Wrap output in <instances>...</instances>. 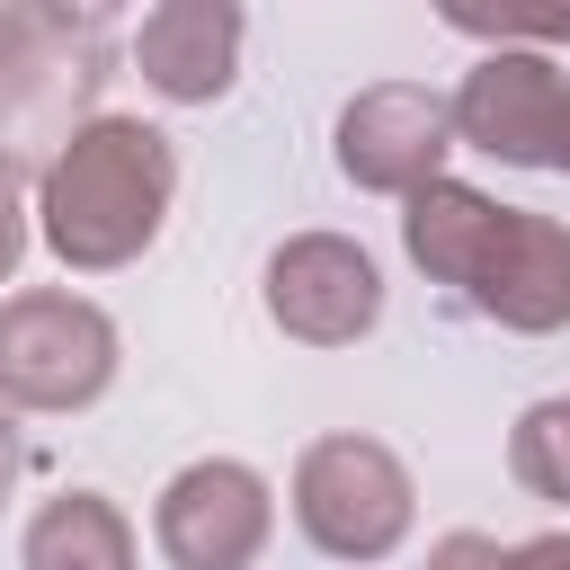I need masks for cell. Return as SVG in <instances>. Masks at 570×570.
I'll return each mask as SVG.
<instances>
[{
    "mask_svg": "<svg viewBox=\"0 0 570 570\" xmlns=\"http://www.w3.org/2000/svg\"><path fill=\"white\" fill-rule=\"evenodd\" d=\"M428 570H508V552L463 525V534H436V543H428Z\"/></svg>",
    "mask_w": 570,
    "mask_h": 570,
    "instance_id": "14",
    "label": "cell"
},
{
    "mask_svg": "<svg viewBox=\"0 0 570 570\" xmlns=\"http://www.w3.org/2000/svg\"><path fill=\"white\" fill-rule=\"evenodd\" d=\"M18 258H27V205H18V187L0 178V285L18 276Z\"/></svg>",
    "mask_w": 570,
    "mask_h": 570,
    "instance_id": "15",
    "label": "cell"
},
{
    "mask_svg": "<svg viewBox=\"0 0 570 570\" xmlns=\"http://www.w3.org/2000/svg\"><path fill=\"white\" fill-rule=\"evenodd\" d=\"M508 570H570V534H525L508 552Z\"/></svg>",
    "mask_w": 570,
    "mask_h": 570,
    "instance_id": "16",
    "label": "cell"
},
{
    "mask_svg": "<svg viewBox=\"0 0 570 570\" xmlns=\"http://www.w3.org/2000/svg\"><path fill=\"white\" fill-rule=\"evenodd\" d=\"M508 472L534 490V499H561L570 508V401H534L508 436Z\"/></svg>",
    "mask_w": 570,
    "mask_h": 570,
    "instance_id": "13",
    "label": "cell"
},
{
    "mask_svg": "<svg viewBox=\"0 0 570 570\" xmlns=\"http://www.w3.org/2000/svg\"><path fill=\"white\" fill-rule=\"evenodd\" d=\"M9 481H18V410L0 401V499H9Z\"/></svg>",
    "mask_w": 570,
    "mask_h": 570,
    "instance_id": "17",
    "label": "cell"
},
{
    "mask_svg": "<svg viewBox=\"0 0 570 570\" xmlns=\"http://www.w3.org/2000/svg\"><path fill=\"white\" fill-rule=\"evenodd\" d=\"M240 36H249V18L232 0H160L134 27V62L169 107H214L240 71Z\"/></svg>",
    "mask_w": 570,
    "mask_h": 570,
    "instance_id": "10",
    "label": "cell"
},
{
    "mask_svg": "<svg viewBox=\"0 0 570 570\" xmlns=\"http://www.w3.org/2000/svg\"><path fill=\"white\" fill-rule=\"evenodd\" d=\"M18 570H134V525L98 490H62L27 517Z\"/></svg>",
    "mask_w": 570,
    "mask_h": 570,
    "instance_id": "11",
    "label": "cell"
},
{
    "mask_svg": "<svg viewBox=\"0 0 570 570\" xmlns=\"http://www.w3.org/2000/svg\"><path fill=\"white\" fill-rule=\"evenodd\" d=\"M267 534H276V499L232 454L187 463L151 508V543L169 552V570H249L267 552Z\"/></svg>",
    "mask_w": 570,
    "mask_h": 570,
    "instance_id": "7",
    "label": "cell"
},
{
    "mask_svg": "<svg viewBox=\"0 0 570 570\" xmlns=\"http://www.w3.org/2000/svg\"><path fill=\"white\" fill-rule=\"evenodd\" d=\"M169 196H178L169 134L142 125V116H89V125H71L62 151H45L36 232H45V249L62 267L107 276V267H134L160 240Z\"/></svg>",
    "mask_w": 570,
    "mask_h": 570,
    "instance_id": "1",
    "label": "cell"
},
{
    "mask_svg": "<svg viewBox=\"0 0 570 570\" xmlns=\"http://www.w3.org/2000/svg\"><path fill=\"white\" fill-rule=\"evenodd\" d=\"M490 223H499V205H490L481 187H463V178H436V187H419V196H410V214H401V240H410V258H419L436 285H472Z\"/></svg>",
    "mask_w": 570,
    "mask_h": 570,
    "instance_id": "12",
    "label": "cell"
},
{
    "mask_svg": "<svg viewBox=\"0 0 570 570\" xmlns=\"http://www.w3.org/2000/svg\"><path fill=\"white\" fill-rule=\"evenodd\" d=\"M472 312L517 330V338H552L570 321V232L552 214H525V205H499L490 240H481V267H472Z\"/></svg>",
    "mask_w": 570,
    "mask_h": 570,
    "instance_id": "9",
    "label": "cell"
},
{
    "mask_svg": "<svg viewBox=\"0 0 570 570\" xmlns=\"http://www.w3.org/2000/svg\"><path fill=\"white\" fill-rule=\"evenodd\" d=\"M419 517L410 463L383 436H312L294 463V525L330 561H392Z\"/></svg>",
    "mask_w": 570,
    "mask_h": 570,
    "instance_id": "3",
    "label": "cell"
},
{
    "mask_svg": "<svg viewBox=\"0 0 570 570\" xmlns=\"http://www.w3.org/2000/svg\"><path fill=\"white\" fill-rule=\"evenodd\" d=\"M116 383V321L89 294L27 285L0 303V401L9 410H89Z\"/></svg>",
    "mask_w": 570,
    "mask_h": 570,
    "instance_id": "4",
    "label": "cell"
},
{
    "mask_svg": "<svg viewBox=\"0 0 570 570\" xmlns=\"http://www.w3.org/2000/svg\"><path fill=\"white\" fill-rule=\"evenodd\" d=\"M445 107H454V142H472L508 169L570 178V80L552 53H481Z\"/></svg>",
    "mask_w": 570,
    "mask_h": 570,
    "instance_id": "5",
    "label": "cell"
},
{
    "mask_svg": "<svg viewBox=\"0 0 570 570\" xmlns=\"http://www.w3.org/2000/svg\"><path fill=\"white\" fill-rule=\"evenodd\" d=\"M107 62V9H45V0H0V178L36 142H71V107L98 89Z\"/></svg>",
    "mask_w": 570,
    "mask_h": 570,
    "instance_id": "2",
    "label": "cell"
},
{
    "mask_svg": "<svg viewBox=\"0 0 570 570\" xmlns=\"http://www.w3.org/2000/svg\"><path fill=\"white\" fill-rule=\"evenodd\" d=\"M445 151H454V107L419 80H374L338 107V169L347 187L365 196H419L445 178Z\"/></svg>",
    "mask_w": 570,
    "mask_h": 570,
    "instance_id": "6",
    "label": "cell"
},
{
    "mask_svg": "<svg viewBox=\"0 0 570 570\" xmlns=\"http://www.w3.org/2000/svg\"><path fill=\"white\" fill-rule=\"evenodd\" d=\"M267 321L303 347H356L383 321V276L347 232H294L267 258Z\"/></svg>",
    "mask_w": 570,
    "mask_h": 570,
    "instance_id": "8",
    "label": "cell"
}]
</instances>
